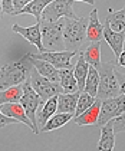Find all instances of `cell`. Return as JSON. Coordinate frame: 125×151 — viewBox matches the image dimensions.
Masks as SVG:
<instances>
[{
  "instance_id": "cell-1",
  "label": "cell",
  "mask_w": 125,
  "mask_h": 151,
  "mask_svg": "<svg viewBox=\"0 0 125 151\" xmlns=\"http://www.w3.org/2000/svg\"><path fill=\"white\" fill-rule=\"evenodd\" d=\"M30 56L32 50L0 68V91L13 85H22L23 82L30 78V72L33 69Z\"/></svg>"
},
{
  "instance_id": "cell-2",
  "label": "cell",
  "mask_w": 125,
  "mask_h": 151,
  "mask_svg": "<svg viewBox=\"0 0 125 151\" xmlns=\"http://www.w3.org/2000/svg\"><path fill=\"white\" fill-rule=\"evenodd\" d=\"M63 26H65V17H60L56 22H45V20H40V32H42L43 52H59V50H65Z\"/></svg>"
},
{
  "instance_id": "cell-3",
  "label": "cell",
  "mask_w": 125,
  "mask_h": 151,
  "mask_svg": "<svg viewBox=\"0 0 125 151\" xmlns=\"http://www.w3.org/2000/svg\"><path fill=\"white\" fill-rule=\"evenodd\" d=\"M88 17H76L69 19L65 17L63 26V42L66 50L78 52L82 43L86 40V27H88Z\"/></svg>"
},
{
  "instance_id": "cell-4",
  "label": "cell",
  "mask_w": 125,
  "mask_h": 151,
  "mask_svg": "<svg viewBox=\"0 0 125 151\" xmlns=\"http://www.w3.org/2000/svg\"><path fill=\"white\" fill-rule=\"evenodd\" d=\"M98 72H99V85H98L96 98L106 99V98L118 96L121 93V89H119V83H118L116 76H115L114 63L112 62L101 63Z\"/></svg>"
},
{
  "instance_id": "cell-5",
  "label": "cell",
  "mask_w": 125,
  "mask_h": 151,
  "mask_svg": "<svg viewBox=\"0 0 125 151\" xmlns=\"http://www.w3.org/2000/svg\"><path fill=\"white\" fill-rule=\"evenodd\" d=\"M22 85H23V95H22V98H20L19 102L23 105V108H24V111H26V115L29 116V119H30L32 124H33V127H34L33 132L34 134H39L37 119H36V112H37L39 106L43 105L45 101H43V99L37 95V92L32 88V85H30V81H29V79L24 81Z\"/></svg>"
},
{
  "instance_id": "cell-6",
  "label": "cell",
  "mask_w": 125,
  "mask_h": 151,
  "mask_svg": "<svg viewBox=\"0 0 125 151\" xmlns=\"http://www.w3.org/2000/svg\"><path fill=\"white\" fill-rule=\"evenodd\" d=\"M29 81H30L32 88L37 92V95H39L43 101H47L49 98H52V96H55V95H59V93L63 92V89H62V86H60L59 82H52L50 79L45 78L43 75H40V73L36 70L34 66H33V69H32V72H30Z\"/></svg>"
},
{
  "instance_id": "cell-7",
  "label": "cell",
  "mask_w": 125,
  "mask_h": 151,
  "mask_svg": "<svg viewBox=\"0 0 125 151\" xmlns=\"http://www.w3.org/2000/svg\"><path fill=\"white\" fill-rule=\"evenodd\" d=\"M60 17H69V19L78 17L73 10V0H53L45 7L40 20L56 22Z\"/></svg>"
},
{
  "instance_id": "cell-8",
  "label": "cell",
  "mask_w": 125,
  "mask_h": 151,
  "mask_svg": "<svg viewBox=\"0 0 125 151\" xmlns=\"http://www.w3.org/2000/svg\"><path fill=\"white\" fill-rule=\"evenodd\" d=\"M124 111H125V95L124 93H119L118 96L102 99L101 109H99V116H98V121H96L98 127H102L103 124H106L112 118L121 115Z\"/></svg>"
},
{
  "instance_id": "cell-9",
  "label": "cell",
  "mask_w": 125,
  "mask_h": 151,
  "mask_svg": "<svg viewBox=\"0 0 125 151\" xmlns=\"http://www.w3.org/2000/svg\"><path fill=\"white\" fill-rule=\"evenodd\" d=\"M78 55V52L73 50H59V52H39L34 53V56L39 59H43L46 62L52 63L57 69H65V68H72L70 60L72 58Z\"/></svg>"
},
{
  "instance_id": "cell-10",
  "label": "cell",
  "mask_w": 125,
  "mask_h": 151,
  "mask_svg": "<svg viewBox=\"0 0 125 151\" xmlns=\"http://www.w3.org/2000/svg\"><path fill=\"white\" fill-rule=\"evenodd\" d=\"M11 30L23 36L26 40H29L33 46H36L40 52H43V45H42V32H40V22H36L34 26L23 27L19 24H13Z\"/></svg>"
},
{
  "instance_id": "cell-11",
  "label": "cell",
  "mask_w": 125,
  "mask_h": 151,
  "mask_svg": "<svg viewBox=\"0 0 125 151\" xmlns=\"http://www.w3.org/2000/svg\"><path fill=\"white\" fill-rule=\"evenodd\" d=\"M103 39L106 40V43L112 49L115 53V58H118L124 49V42H125V32H115L109 27V24L105 22L103 24Z\"/></svg>"
},
{
  "instance_id": "cell-12",
  "label": "cell",
  "mask_w": 125,
  "mask_h": 151,
  "mask_svg": "<svg viewBox=\"0 0 125 151\" xmlns=\"http://www.w3.org/2000/svg\"><path fill=\"white\" fill-rule=\"evenodd\" d=\"M0 109H1V112L4 115L14 118L19 122H23V124L29 125L32 131L34 129L32 121L29 119V116L26 115V111H24V108H23V105L20 102H6V104H1L0 105Z\"/></svg>"
},
{
  "instance_id": "cell-13",
  "label": "cell",
  "mask_w": 125,
  "mask_h": 151,
  "mask_svg": "<svg viewBox=\"0 0 125 151\" xmlns=\"http://www.w3.org/2000/svg\"><path fill=\"white\" fill-rule=\"evenodd\" d=\"M88 27H86V40L89 42H101L103 37V26L98 17V9H93L88 17Z\"/></svg>"
},
{
  "instance_id": "cell-14",
  "label": "cell",
  "mask_w": 125,
  "mask_h": 151,
  "mask_svg": "<svg viewBox=\"0 0 125 151\" xmlns=\"http://www.w3.org/2000/svg\"><path fill=\"white\" fill-rule=\"evenodd\" d=\"M30 60H32L33 66L36 68V70H37L40 75H43L45 78L50 79L52 82H59V81H60V76H59V69H57V68H55L52 63L46 62V60H43V59L36 58L33 52H32Z\"/></svg>"
},
{
  "instance_id": "cell-15",
  "label": "cell",
  "mask_w": 125,
  "mask_h": 151,
  "mask_svg": "<svg viewBox=\"0 0 125 151\" xmlns=\"http://www.w3.org/2000/svg\"><path fill=\"white\" fill-rule=\"evenodd\" d=\"M101 104H102V99L96 98L95 102H93L86 111H83L80 115H76L73 118L75 124H78V125H93V124H96L98 116H99Z\"/></svg>"
},
{
  "instance_id": "cell-16",
  "label": "cell",
  "mask_w": 125,
  "mask_h": 151,
  "mask_svg": "<svg viewBox=\"0 0 125 151\" xmlns=\"http://www.w3.org/2000/svg\"><path fill=\"white\" fill-rule=\"evenodd\" d=\"M57 111V95L49 98L47 101L43 102L42 106H39L37 112H36V119H37V128H39V132H40V128L46 124V121L53 115Z\"/></svg>"
},
{
  "instance_id": "cell-17",
  "label": "cell",
  "mask_w": 125,
  "mask_h": 151,
  "mask_svg": "<svg viewBox=\"0 0 125 151\" xmlns=\"http://www.w3.org/2000/svg\"><path fill=\"white\" fill-rule=\"evenodd\" d=\"M78 92H62L57 95V112H69L75 115V109L79 98Z\"/></svg>"
},
{
  "instance_id": "cell-18",
  "label": "cell",
  "mask_w": 125,
  "mask_h": 151,
  "mask_svg": "<svg viewBox=\"0 0 125 151\" xmlns=\"http://www.w3.org/2000/svg\"><path fill=\"white\" fill-rule=\"evenodd\" d=\"M115 147V132L112 122L108 121L101 127V138L98 141V150L101 151H111Z\"/></svg>"
},
{
  "instance_id": "cell-19",
  "label": "cell",
  "mask_w": 125,
  "mask_h": 151,
  "mask_svg": "<svg viewBox=\"0 0 125 151\" xmlns=\"http://www.w3.org/2000/svg\"><path fill=\"white\" fill-rule=\"evenodd\" d=\"M72 118H73V114H69V112H57V114H53V115L46 121L45 125L40 128V132L55 131L57 128L63 127L65 124H68Z\"/></svg>"
},
{
  "instance_id": "cell-20",
  "label": "cell",
  "mask_w": 125,
  "mask_h": 151,
  "mask_svg": "<svg viewBox=\"0 0 125 151\" xmlns=\"http://www.w3.org/2000/svg\"><path fill=\"white\" fill-rule=\"evenodd\" d=\"M59 76H60V86L63 89V92H78V82L75 79L73 75V68H65V69H59Z\"/></svg>"
},
{
  "instance_id": "cell-21",
  "label": "cell",
  "mask_w": 125,
  "mask_h": 151,
  "mask_svg": "<svg viewBox=\"0 0 125 151\" xmlns=\"http://www.w3.org/2000/svg\"><path fill=\"white\" fill-rule=\"evenodd\" d=\"M88 69H89V63L85 60L83 55L79 53L78 56V62L73 68V75H75V79L78 82V89L79 92H82L85 89V81H86V75H88Z\"/></svg>"
},
{
  "instance_id": "cell-22",
  "label": "cell",
  "mask_w": 125,
  "mask_h": 151,
  "mask_svg": "<svg viewBox=\"0 0 125 151\" xmlns=\"http://www.w3.org/2000/svg\"><path fill=\"white\" fill-rule=\"evenodd\" d=\"M82 55L89 65L99 69V66L102 63L101 62V42H91V45L82 52Z\"/></svg>"
},
{
  "instance_id": "cell-23",
  "label": "cell",
  "mask_w": 125,
  "mask_h": 151,
  "mask_svg": "<svg viewBox=\"0 0 125 151\" xmlns=\"http://www.w3.org/2000/svg\"><path fill=\"white\" fill-rule=\"evenodd\" d=\"M52 1L53 0H33L27 6H24L22 10L19 12V14H23V13L33 14L34 17H36V22H40V17H42V13L45 10V7L49 3H52Z\"/></svg>"
},
{
  "instance_id": "cell-24",
  "label": "cell",
  "mask_w": 125,
  "mask_h": 151,
  "mask_svg": "<svg viewBox=\"0 0 125 151\" xmlns=\"http://www.w3.org/2000/svg\"><path fill=\"white\" fill-rule=\"evenodd\" d=\"M109 12L111 13L106 16L105 22L115 32H125V6L118 12H112V10Z\"/></svg>"
},
{
  "instance_id": "cell-25",
  "label": "cell",
  "mask_w": 125,
  "mask_h": 151,
  "mask_svg": "<svg viewBox=\"0 0 125 151\" xmlns=\"http://www.w3.org/2000/svg\"><path fill=\"white\" fill-rule=\"evenodd\" d=\"M98 85H99V72L95 66L89 65L88 75H86V81H85V92H88L92 96H96L98 93ZM82 91V92H83Z\"/></svg>"
},
{
  "instance_id": "cell-26",
  "label": "cell",
  "mask_w": 125,
  "mask_h": 151,
  "mask_svg": "<svg viewBox=\"0 0 125 151\" xmlns=\"http://www.w3.org/2000/svg\"><path fill=\"white\" fill-rule=\"evenodd\" d=\"M23 95V85H13L0 91V105L6 102H19Z\"/></svg>"
},
{
  "instance_id": "cell-27",
  "label": "cell",
  "mask_w": 125,
  "mask_h": 151,
  "mask_svg": "<svg viewBox=\"0 0 125 151\" xmlns=\"http://www.w3.org/2000/svg\"><path fill=\"white\" fill-rule=\"evenodd\" d=\"M95 99H96V96H92L89 95L88 92H80L79 93V98H78V104H76V109H75V115H80L83 111H86L89 106H91L93 102H95Z\"/></svg>"
},
{
  "instance_id": "cell-28",
  "label": "cell",
  "mask_w": 125,
  "mask_h": 151,
  "mask_svg": "<svg viewBox=\"0 0 125 151\" xmlns=\"http://www.w3.org/2000/svg\"><path fill=\"white\" fill-rule=\"evenodd\" d=\"M111 122H112L115 134H118V132H125V111L121 114V115L112 118Z\"/></svg>"
},
{
  "instance_id": "cell-29",
  "label": "cell",
  "mask_w": 125,
  "mask_h": 151,
  "mask_svg": "<svg viewBox=\"0 0 125 151\" xmlns=\"http://www.w3.org/2000/svg\"><path fill=\"white\" fill-rule=\"evenodd\" d=\"M13 1L14 0H1V12L7 13L10 16H16V10H14Z\"/></svg>"
},
{
  "instance_id": "cell-30",
  "label": "cell",
  "mask_w": 125,
  "mask_h": 151,
  "mask_svg": "<svg viewBox=\"0 0 125 151\" xmlns=\"http://www.w3.org/2000/svg\"><path fill=\"white\" fill-rule=\"evenodd\" d=\"M16 122H19V121L14 119V118H10V116L4 115V114L1 112V109H0V128L6 127V125H10V124H16Z\"/></svg>"
},
{
  "instance_id": "cell-31",
  "label": "cell",
  "mask_w": 125,
  "mask_h": 151,
  "mask_svg": "<svg viewBox=\"0 0 125 151\" xmlns=\"http://www.w3.org/2000/svg\"><path fill=\"white\" fill-rule=\"evenodd\" d=\"M115 76H116V81L119 83V89H121V93L125 95V73H121V70L115 69Z\"/></svg>"
},
{
  "instance_id": "cell-32",
  "label": "cell",
  "mask_w": 125,
  "mask_h": 151,
  "mask_svg": "<svg viewBox=\"0 0 125 151\" xmlns=\"http://www.w3.org/2000/svg\"><path fill=\"white\" fill-rule=\"evenodd\" d=\"M30 1H33V0H14V1H13V6H14L16 14H19V12L22 10L24 6H27Z\"/></svg>"
},
{
  "instance_id": "cell-33",
  "label": "cell",
  "mask_w": 125,
  "mask_h": 151,
  "mask_svg": "<svg viewBox=\"0 0 125 151\" xmlns=\"http://www.w3.org/2000/svg\"><path fill=\"white\" fill-rule=\"evenodd\" d=\"M116 63H118L119 66H124L125 68V50H122V52H121V55L116 58Z\"/></svg>"
},
{
  "instance_id": "cell-34",
  "label": "cell",
  "mask_w": 125,
  "mask_h": 151,
  "mask_svg": "<svg viewBox=\"0 0 125 151\" xmlns=\"http://www.w3.org/2000/svg\"><path fill=\"white\" fill-rule=\"evenodd\" d=\"M73 1H85V3H88V4H93V3H95V0H73Z\"/></svg>"
},
{
  "instance_id": "cell-35",
  "label": "cell",
  "mask_w": 125,
  "mask_h": 151,
  "mask_svg": "<svg viewBox=\"0 0 125 151\" xmlns=\"http://www.w3.org/2000/svg\"><path fill=\"white\" fill-rule=\"evenodd\" d=\"M0 10H1V0H0Z\"/></svg>"
},
{
  "instance_id": "cell-36",
  "label": "cell",
  "mask_w": 125,
  "mask_h": 151,
  "mask_svg": "<svg viewBox=\"0 0 125 151\" xmlns=\"http://www.w3.org/2000/svg\"><path fill=\"white\" fill-rule=\"evenodd\" d=\"M0 19H1V10H0Z\"/></svg>"
}]
</instances>
